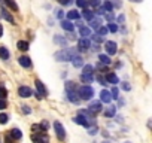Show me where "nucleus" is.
I'll return each mask as SVG.
<instances>
[{
	"instance_id": "72a5a7b5",
	"label": "nucleus",
	"mask_w": 152,
	"mask_h": 143,
	"mask_svg": "<svg viewBox=\"0 0 152 143\" xmlns=\"http://www.w3.org/2000/svg\"><path fill=\"white\" fill-rule=\"evenodd\" d=\"M8 119H9V116L6 113H0V124H6Z\"/></svg>"
},
{
	"instance_id": "7c9ffc66",
	"label": "nucleus",
	"mask_w": 152,
	"mask_h": 143,
	"mask_svg": "<svg viewBox=\"0 0 152 143\" xmlns=\"http://www.w3.org/2000/svg\"><path fill=\"white\" fill-rule=\"evenodd\" d=\"M54 42H55V43H60L61 46H64V45H66V40H64V39H63L61 36H58V34H57V36L54 37Z\"/></svg>"
},
{
	"instance_id": "4d7b16f0",
	"label": "nucleus",
	"mask_w": 152,
	"mask_h": 143,
	"mask_svg": "<svg viewBox=\"0 0 152 143\" xmlns=\"http://www.w3.org/2000/svg\"><path fill=\"white\" fill-rule=\"evenodd\" d=\"M125 143H128V142H125Z\"/></svg>"
},
{
	"instance_id": "ea45409f",
	"label": "nucleus",
	"mask_w": 152,
	"mask_h": 143,
	"mask_svg": "<svg viewBox=\"0 0 152 143\" xmlns=\"http://www.w3.org/2000/svg\"><path fill=\"white\" fill-rule=\"evenodd\" d=\"M6 109V100H0V110Z\"/></svg>"
},
{
	"instance_id": "c03bdc74",
	"label": "nucleus",
	"mask_w": 152,
	"mask_h": 143,
	"mask_svg": "<svg viewBox=\"0 0 152 143\" xmlns=\"http://www.w3.org/2000/svg\"><path fill=\"white\" fill-rule=\"evenodd\" d=\"M106 20L112 21V20H113V14H112V12H106Z\"/></svg>"
},
{
	"instance_id": "a19ab883",
	"label": "nucleus",
	"mask_w": 152,
	"mask_h": 143,
	"mask_svg": "<svg viewBox=\"0 0 152 143\" xmlns=\"http://www.w3.org/2000/svg\"><path fill=\"white\" fill-rule=\"evenodd\" d=\"M55 17H57V18H63V17H64V14H63V11H61V9H58V11L55 12Z\"/></svg>"
},
{
	"instance_id": "e433bc0d",
	"label": "nucleus",
	"mask_w": 152,
	"mask_h": 143,
	"mask_svg": "<svg viewBox=\"0 0 152 143\" xmlns=\"http://www.w3.org/2000/svg\"><path fill=\"white\" fill-rule=\"evenodd\" d=\"M81 79H82L84 82H91V81L94 79V76H85V75H81Z\"/></svg>"
},
{
	"instance_id": "412c9836",
	"label": "nucleus",
	"mask_w": 152,
	"mask_h": 143,
	"mask_svg": "<svg viewBox=\"0 0 152 143\" xmlns=\"http://www.w3.org/2000/svg\"><path fill=\"white\" fill-rule=\"evenodd\" d=\"M0 58L2 60H9V51L5 46H0Z\"/></svg>"
},
{
	"instance_id": "c9c22d12",
	"label": "nucleus",
	"mask_w": 152,
	"mask_h": 143,
	"mask_svg": "<svg viewBox=\"0 0 152 143\" xmlns=\"http://www.w3.org/2000/svg\"><path fill=\"white\" fill-rule=\"evenodd\" d=\"M118 94H119V91H118V88L115 87V88L110 91V97H112V98H118Z\"/></svg>"
},
{
	"instance_id": "c85d7f7f",
	"label": "nucleus",
	"mask_w": 152,
	"mask_h": 143,
	"mask_svg": "<svg viewBox=\"0 0 152 143\" xmlns=\"http://www.w3.org/2000/svg\"><path fill=\"white\" fill-rule=\"evenodd\" d=\"M115 112H116V107H113V106H109V109L104 112V115H106V116H113V115H115Z\"/></svg>"
},
{
	"instance_id": "423d86ee",
	"label": "nucleus",
	"mask_w": 152,
	"mask_h": 143,
	"mask_svg": "<svg viewBox=\"0 0 152 143\" xmlns=\"http://www.w3.org/2000/svg\"><path fill=\"white\" fill-rule=\"evenodd\" d=\"M18 94H20V97H23V98H28V97H31L33 91H31L28 87H20V88H18Z\"/></svg>"
},
{
	"instance_id": "79ce46f5",
	"label": "nucleus",
	"mask_w": 152,
	"mask_h": 143,
	"mask_svg": "<svg viewBox=\"0 0 152 143\" xmlns=\"http://www.w3.org/2000/svg\"><path fill=\"white\" fill-rule=\"evenodd\" d=\"M99 70H102L103 73L104 72H107V66H103V64H99Z\"/></svg>"
},
{
	"instance_id": "4be33fe9",
	"label": "nucleus",
	"mask_w": 152,
	"mask_h": 143,
	"mask_svg": "<svg viewBox=\"0 0 152 143\" xmlns=\"http://www.w3.org/2000/svg\"><path fill=\"white\" fill-rule=\"evenodd\" d=\"M67 18H69V20H78V18H79V12L75 11V9H72V11L67 12Z\"/></svg>"
},
{
	"instance_id": "4c0bfd02",
	"label": "nucleus",
	"mask_w": 152,
	"mask_h": 143,
	"mask_svg": "<svg viewBox=\"0 0 152 143\" xmlns=\"http://www.w3.org/2000/svg\"><path fill=\"white\" fill-rule=\"evenodd\" d=\"M93 40H96L97 43H100V42H103V37L99 36V34H93Z\"/></svg>"
},
{
	"instance_id": "f257e3e1",
	"label": "nucleus",
	"mask_w": 152,
	"mask_h": 143,
	"mask_svg": "<svg viewBox=\"0 0 152 143\" xmlns=\"http://www.w3.org/2000/svg\"><path fill=\"white\" fill-rule=\"evenodd\" d=\"M76 93H78V96H79V98H81V100H90V98L94 96V90H93L91 87H88V85L81 87Z\"/></svg>"
},
{
	"instance_id": "58836bf2",
	"label": "nucleus",
	"mask_w": 152,
	"mask_h": 143,
	"mask_svg": "<svg viewBox=\"0 0 152 143\" xmlns=\"http://www.w3.org/2000/svg\"><path fill=\"white\" fill-rule=\"evenodd\" d=\"M58 2H60L63 6H66V5H70V3L73 2V0H58Z\"/></svg>"
},
{
	"instance_id": "2f4dec72",
	"label": "nucleus",
	"mask_w": 152,
	"mask_h": 143,
	"mask_svg": "<svg viewBox=\"0 0 152 143\" xmlns=\"http://www.w3.org/2000/svg\"><path fill=\"white\" fill-rule=\"evenodd\" d=\"M97 34H99V36H106V34H107V27H103V26H102V27L97 30Z\"/></svg>"
},
{
	"instance_id": "37998d69",
	"label": "nucleus",
	"mask_w": 152,
	"mask_h": 143,
	"mask_svg": "<svg viewBox=\"0 0 152 143\" xmlns=\"http://www.w3.org/2000/svg\"><path fill=\"white\" fill-rule=\"evenodd\" d=\"M90 3H91V5L94 6V8H97V6L100 5V0H91V2H90Z\"/></svg>"
},
{
	"instance_id": "13d9d810",
	"label": "nucleus",
	"mask_w": 152,
	"mask_h": 143,
	"mask_svg": "<svg viewBox=\"0 0 152 143\" xmlns=\"http://www.w3.org/2000/svg\"><path fill=\"white\" fill-rule=\"evenodd\" d=\"M0 2H2V0H0Z\"/></svg>"
},
{
	"instance_id": "6e6d98bb",
	"label": "nucleus",
	"mask_w": 152,
	"mask_h": 143,
	"mask_svg": "<svg viewBox=\"0 0 152 143\" xmlns=\"http://www.w3.org/2000/svg\"><path fill=\"white\" fill-rule=\"evenodd\" d=\"M131 2H134V3H140L142 0H131Z\"/></svg>"
},
{
	"instance_id": "393cba45",
	"label": "nucleus",
	"mask_w": 152,
	"mask_h": 143,
	"mask_svg": "<svg viewBox=\"0 0 152 143\" xmlns=\"http://www.w3.org/2000/svg\"><path fill=\"white\" fill-rule=\"evenodd\" d=\"M84 18H85V20H88V21H91V20L94 18V12H93V11H90L88 8H87V9H84Z\"/></svg>"
},
{
	"instance_id": "8fccbe9b",
	"label": "nucleus",
	"mask_w": 152,
	"mask_h": 143,
	"mask_svg": "<svg viewBox=\"0 0 152 143\" xmlns=\"http://www.w3.org/2000/svg\"><path fill=\"white\" fill-rule=\"evenodd\" d=\"M40 128H42V130H46V128H48V122H42V124H40Z\"/></svg>"
},
{
	"instance_id": "a211bd4d",
	"label": "nucleus",
	"mask_w": 152,
	"mask_h": 143,
	"mask_svg": "<svg viewBox=\"0 0 152 143\" xmlns=\"http://www.w3.org/2000/svg\"><path fill=\"white\" fill-rule=\"evenodd\" d=\"M0 12H2V15H3V18H5L6 21H9L11 24H15V20L12 18V15H11V14H8V11H6V9H2Z\"/></svg>"
},
{
	"instance_id": "0eeeda50",
	"label": "nucleus",
	"mask_w": 152,
	"mask_h": 143,
	"mask_svg": "<svg viewBox=\"0 0 152 143\" xmlns=\"http://www.w3.org/2000/svg\"><path fill=\"white\" fill-rule=\"evenodd\" d=\"M88 112H90L91 115L102 112V103H100V101H93V103L90 104V107H88Z\"/></svg>"
},
{
	"instance_id": "2eb2a0df",
	"label": "nucleus",
	"mask_w": 152,
	"mask_h": 143,
	"mask_svg": "<svg viewBox=\"0 0 152 143\" xmlns=\"http://www.w3.org/2000/svg\"><path fill=\"white\" fill-rule=\"evenodd\" d=\"M100 98H102V101H104V103H110V100H112L110 93H109L107 90H103V91L100 93Z\"/></svg>"
},
{
	"instance_id": "cd10ccee",
	"label": "nucleus",
	"mask_w": 152,
	"mask_h": 143,
	"mask_svg": "<svg viewBox=\"0 0 152 143\" xmlns=\"http://www.w3.org/2000/svg\"><path fill=\"white\" fill-rule=\"evenodd\" d=\"M76 5H78L79 8H82V9L88 8V2H87V0H76Z\"/></svg>"
},
{
	"instance_id": "473e14b6",
	"label": "nucleus",
	"mask_w": 152,
	"mask_h": 143,
	"mask_svg": "<svg viewBox=\"0 0 152 143\" xmlns=\"http://www.w3.org/2000/svg\"><path fill=\"white\" fill-rule=\"evenodd\" d=\"M6 96H8V91H6L3 87H0V100H5Z\"/></svg>"
},
{
	"instance_id": "09e8293b",
	"label": "nucleus",
	"mask_w": 152,
	"mask_h": 143,
	"mask_svg": "<svg viewBox=\"0 0 152 143\" xmlns=\"http://www.w3.org/2000/svg\"><path fill=\"white\" fill-rule=\"evenodd\" d=\"M122 88H124L125 91H128V90H130V85H128L127 82H124V84H122Z\"/></svg>"
},
{
	"instance_id": "f03ea898",
	"label": "nucleus",
	"mask_w": 152,
	"mask_h": 143,
	"mask_svg": "<svg viewBox=\"0 0 152 143\" xmlns=\"http://www.w3.org/2000/svg\"><path fill=\"white\" fill-rule=\"evenodd\" d=\"M75 55V52L73 51H70V49H63V51H58L57 54H55V60H58V61H70V58Z\"/></svg>"
},
{
	"instance_id": "bb28decb",
	"label": "nucleus",
	"mask_w": 152,
	"mask_h": 143,
	"mask_svg": "<svg viewBox=\"0 0 152 143\" xmlns=\"http://www.w3.org/2000/svg\"><path fill=\"white\" fill-rule=\"evenodd\" d=\"M90 23H91V27H93V28H96V30H99V28L102 27V26H100V24H102V21H100L99 18H93Z\"/></svg>"
},
{
	"instance_id": "a18cd8bd",
	"label": "nucleus",
	"mask_w": 152,
	"mask_h": 143,
	"mask_svg": "<svg viewBox=\"0 0 152 143\" xmlns=\"http://www.w3.org/2000/svg\"><path fill=\"white\" fill-rule=\"evenodd\" d=\"M97 81H99V82H100L102 85H104V82H106V79H104L103 76H99V78H97Z\"/></svg>"
},
{
	"instance_id": "603ef678",
	"label": "nucleus",
	"mask_w": 152,
	"mask_h": 143,
	"mask_svg": "<svg viewBox=\"0 0 152 143\" xmlns=\"http://www.w3.org/2000/svg\"><path fill=\"white\" fill-rule=\"evenodd\" d=\"M5 142H6V143H12V139H11L9 136H6V137H5Z\"/></svg>"
},
{
	"instance_id": "b1692460",
	"label": "nucleus",
	"mask_w": 152,
	"mask_h": 143,
	"mask_svg": "<svg viewBox=\"0 0 152 143\" xmlns=\"http://www.w3.org/2000/svg\"><path fill=\"white\" fill-rule=\"evenodd\" d=\"M104 12H112L113 6H112V2H109V0H104V3H103V8H102Z\"/></svg>"
},
{
	"instance_id": "864d4df0",
	"label": "nucleus",
	"mask_w": 152,
	"mask_h": 143,
	"mask_svg": "<svg viewBox=\"0 0 152 143\" xmlns=\"http://www.w3.org/2000/svg\"><path fill=\"white\" fill-rule=\"evenodd\" d=\"M118 21H119V23H121V24H122V23H124V15H121V17H119V18H118Z\"/></svg>"
},
{
	"instance_id": "20e7f679",
	"label": "nucleus",
	"mask_w": 152,
	"mask_h": 143,
	"mask_svg": "<svg viewBox=\"0 0 152 143\" xmlns=\"http://www.w3.org/2000/svg\"><path fill=\"white\" fill-rule=\"evenodd\" d=\"M76 124H79V125H82V127H90V121H88V118L85 116V115H78V116H75V119H73Z\"/></svg>"
},
{
	"instance_id": "4468645a",
	"label": "nucleus",
	"mask_w": 152,
	"mask_h": 143,
	"mask_svg": "<svg viewBox=\"0 0 152 143\" xmlns=\"http://www.w3.org/2000/svg\"><path fill=\"white\" fill-rule=\"evenodd\" d=\"M106 81H107L109 84H113V85L119 84V79H118V76H116L115 73H107V75H106Z\"/></svg>"
},
{
	"instance_id": "1a4fd4ad",
	"label": "nucleus",
	"mask_w": 152,
	"mask_h": 143,
	"mask_svg": "<svg viewBox=\"0 0 152 143\" xmlns=\"http://www.w3.org/2000/svg\"><path fill=\"white\" fill-rule=\"evenodd\" d=\"M70 61L73 63L75 67H81V66H84V58H82L81 55H76V54H75V55L70 58Z\"/></svg>"
},
{
	"instance_id": "3c124183",
	"label": "nucleus",
	"mask_w": 152,
	"mask_h": 143,
	"mask_svg": "<svg viewBox=\"0 0 152 143\" xmlns=\"http://www.w3.org/2000/svg\"><path fill=\"white\" fill-rule=\"evenodd\" d=\"M23 110H24V113H30V109H28V106H23Z\"/></svg>"
},
{
	"instance_id": "c756f323",
	"label": "nucleus",
	"mask_w": 152,
	"mask_h": 143,
	"mask_svg": "<svg viewBox=\"0 0 152 143\" xmlns=\"http://www.w3.org/2000/svg\"><path fill=\"white\" fill-rule=\"evenodd\" d=\"M107 31H112V33H116V31H118V26H116L115 23H110V24L107 26Z\"/></svg>"
},
{
	"instance_id": "aec40b11",
	"label": "nucleus",
	"mask_w": 152,
	"mask_h": 143,
	"mask_svg": "<svg viewBox=\"0 0 152 143\" xmlns=\"http://www.w3.org/2000/svg\"><path fill=\"white\" fill-rule=\"evenodd\" d=\"M20 64L23 67H30L31 66V60L28 57H20Z\"/></svg>"
},
{
	"instance_id": "6ab92c4d",
	"label": "nucleus",
	"mask_w": 152,
	"mask_h": 143,
	"mask_svg": "<svg viewBox=\"0 0 152 143\" xmlns=\"http://www.w3.org/2000/svg\"><path fill=\"white\" fill-rule=\"evenodd\" d=\"M61 27L64 28V30H67V31H73V28H75V26L70 23V21H61Z\"/></svg>"
},
{
	"instance_id": "49530a36",
	"label": "nucleus",
	"mask_w": 152,
	"mask_h": 143,
	"mask_svg": "<svg viewBox=\"0 0 152 143\" xmlns=\"http://www.w3.org/2000/svg\"><path fill=\"white\" fill-rule=\"evenodd\" d=\"M88 133H90L91 136H93V134H96V133H97V127H94V128H90V131H88Z\"/></svg>"
},
{
	"instance_id": "39448f33",
	"label": "nucleus",
	"mask_w": 152,
	"mask_h": 143,
	"mask_svg": "<svg viewBox=\"0 0 152 143\" xmlns=\"http://www.w3.org/2000/svg\"><path fill=\"white\" fill-rule=\"evenodd\" d=\"M104 48H106V51H107V54H109V55L116 54V49H118L116 43H115V42H112V40H107V42L104 43Z\"/></svg>"
},
{
	"instance_id": "6e6552de",
	"label": "nucleus",
	"mask_w": 152,
	"mask_h": 143,
	"mask_svg": "<svg viewBox=\"0 0 152 143\" xmlns=\"http://www.w3.org/2000/svg\"><path fill=\"white\" fill-rule=\"evenodd\" d=\"M78 48L82 49V51H87V49L91 48V42L88 39H79L78 40Z\"/></svg>"
},
{
	"instance_id": "de8ad7c7",
	"label": "nucleus",
	"mask_w": 152,
	"mask_h": 143,
	"mask_svg": "<svg viewBox=\"0 0 152 143\" xmlns=\"http://www.w3.org/2000/svg\"><path fill=\"white\" fill-rule=\"evenodd\" d=\"M112 6H116V8H119V6H121V2H119V0H115V2L112 3Z\"/></svg>"
},
{
	"instance_id": "5fc2aeb1",
	"label": "nucleus",
	"mask_w": 152,
	"mask_h": 143,
	"mask_svg": "<svg viewBox=\"0 0 152 143\" xmlns=\"http://www.w3.org/2000/svg\"><path fill=\"white\" fill-rule=\"evenodd\" d=\"M3 36V27H2V24H0V37Z\"/></svg>"
},
{
	"instance_id": "a878e982",
	"label": "nucleus",
	"mask_w": 152,
	"mask_h": 143,
	"mask_svg": "<svg viewBox=\"0 0 152 143\" xmlns=\"http://www.w3.org/2000/svg\"><path fill=\"white\" fill-rule=\"evenodd\" d=\"M17 46H18L20 51H27V49H28V42H26V40H20V42L17 43Z\"/></svg>"
},
{
	"instance_id": "7ed1b4c3",
	"label": "nucleus",
	"mask_w": 152,
	"mask_h": 143,
	"mask_svg": "<svg viewBox=\"0 0 152 143\" xmlns=\"http://www.w3.org/2000/svg\"><path fill=\"white\" fill-rule=\"evenodd\" d=\"M54 130H55V134H57V137H58V140H64L66 139V131H64V127H63V124L61 122H58V121H55L54 122Z\"/></svg>"
},
{
	"instance_id": "9b49d317",
	"label": "nucleus",
	"mask_w": 152,
	"mask_h": 143,
	"mask_svg": "<svg viewBox=\"0 0 152 143\" xmlns=\"http://www.w3.org/2000/svg\"><path fill=\"white\" fill-rule=\"evenodd\" d=\"M67 98L72 103H79L81 101V98H79V96H78V93H76V91H67Z\"/></svg>"
},
{
	"instance_id": "f3484780",
	"label": "nucleus",
	"mask_w": 152,
	"mask_h": 143,
	"mask_svg": "<svg viewBox=\"0 0 152 143\" xmlns=\"http://www.w3.org/2000/svg\"><path fill=\"white\" fill-rule=\"evenodd\" d=\"M5 3H6V6H8L11 11H14V12L18 11V5L15 3V0H5Z\"/></svg>"
},
{
	"instance_id": "f704fd0d",
	"label": "nucleus",
	"mask_w": 152,
	"mask_h": 143,
	"mask_svg": "<svg viewBox=\"0 0 152 143\" xmlns=\"http://www.w3.org/2000/svg\"><path fill=\"white\" fill-rule=\"evenodd\" d=\"M31 140H33L34 143H43L42 137H40V136H36V134H31Z\"/></svg>"
},
{
	"instance_id": "f8f14e48",
	"label": "nucleus",
	"mask_w": 152,
	"mask_h": 143,
	"mask_svg": "<svg viewBox=\"0 0 152 143\" xmlns=\"http://www.w3.org/2000/svg\"><path fill=\"white\" fill-rule=\"evenodd\" d=\"M9 134H11V139H14V140H20V139L23 137V133H21V130H18V128H12V130L9 131Z\"/></svg>"
},
{
	"instance_id": "ddd939ff",
	"label": "nucleus",
	"mask_w": 152,
	"mask_h": 143,
	"mask_svg": "<svg viewBox=\"0 0 152 143\" xmlns=\"http://www.w3.org/2000/svg\"><path fill=\"white\" fill-rule=\"evenodd\" d=\"M79 34H81V36H84L82 39H87V37H90V36H91V28H88V27L82 26V27H79Z\"/></svg>"
},
{
	"instance_id": "5701e85b",
	"label": "nucleus",
	"mask_w": 152,
	"mask_h": 143,
	"mask_svg": "<svg viewBox=\"0 0 152 143\" xmlns=\"http://www.w3.org/2000/svg\"><path fill=\"white\" fill-rule=\"evenodd\" d=\"M99 60H100V63L104 64V66H109V64H110V58H109L107 55H104V54H100V55H99Z\"/></svg>"
},
{
	"instance_id": "dca6fc26",
	"label": "nucleus",
	"mask_w": 152,
	"mask_h": 143,
	"mask_svg": "<svg viewBox=\"0 0 152 143\" xmlns=\"http://www.w3.org/2000/svg\"><path fill=\"white\" fill-rule=\"evenodd\" d=\"M93 72H94V67L91 64H85L84 69H82V75L85 76H93Z\"/></svg>"
},
{
	"instance_id": "9d476101",
	"label": "nucleus",
	"mask_w": 152,
	"mask_h": 143,
	"mask_svg": "<svg viewBox=\"0 0 152 143\" xmlns=\"http://www.w3.org/2000/svg\"><path fill=\"white\" fill-rule=\"evenodd\" d=\"M34 84H36V88H37V94H40L42 97H43V96L46 97V94H48V91H46V88H45V85H43V84H42V82H40L39 79H37V81H36Z\"/></svg>"
}]
</instances>
